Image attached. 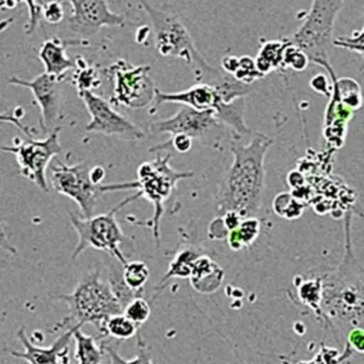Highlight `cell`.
<instances>
[{
    "label": "cell",
    "mask_w": 364,
    "mask_h": 364,
    "mask_svg": "<svg viewBox=\"0 0 364 364\" xmlns=\"http://www.w3.org/2000/svg\"><path fill=\"white\" fill-rule=\"evenodd\" d=\"M233 137L230 144L233 163L219 184L216 210L219 216L234 212L242 219L250 218L259 214L263 204L264 163L272 139L257 132L252 134L248 144H242V137Z\"/></svg>",
    "instance_id": "1"
},
{
    "label": "cell",
    "mask_w": 364,
    "mask_h": 364,
    "mask_svg": "<svg viewBox=\"0 0 364 364\" xmlns=\"http://www.w3.org/2000/svg\"><path fill=\"white\" fill-rule=\"evenodd\" d=\"M321 278L323 327L330 329L338 342V336L345 340L353 328H363V268L353 255L348 230L342 263L336 269L323 272Z\"/></svg>",
    "instance_id": "2"
},
{
    "label": "cell",
    "mask_w": 364,
    "mask_h": 364,
    "mask_svg": "<svg viewBox=\"0 0 364 364\" xmlns=\"http://www.w3.org/2000/svg\"><path fill=\"white\" fill-rule=\"evenodd\" d=\"M57 299L63 300L69 308V313L63 321L50 330V333L67 331L74 327L82 328L90 323L99 330L102 336L106 321L112 315L123 312L120 302L112 293L107 281L102 279L101 270L87 272L70 294H59Z\"/></svg>",
    "instance_id": "3"
},
{
    "label": "cell",
    "mask_w": 364,
    "mask_h": 364,
    "mask_svg": "<svg viewBox=\"0 0 364 364\" xmlns=\"http://www.w3.org/2000/svg\"><path fill=\"white\" fill-rule=\"evenodd\" d=\"M141 6L152 23L154 46L159 55L184 60L191 65L199 84L214 87L225 78L223 72L208 65L200 54L191 33L178 16L157 9L146 1H142Z\"/></svg>",
    "instance_id": "4"
},
{
    "label": "cell",
    "mask_w": 364,
    "mask_h": 364,
    "mask_svg": "<svg viewBox=\"0 0 364 364\" xmlns=\"http://www.w3.org/2000/svg\"><path fill=\"white\" fill-rule=\"evenodd\" d=\"M140 197L141 196L137 191L135 195L127 197L105 214L93 215L90 218H82L76 213L69 212L70 220L78 236L77 245L72 253V259H76L85 250L93 248L108 253L119 264L125 265L129 259L122 246L132 247L133 242L121 229L117 220V213Z\"/></svg>",
    "instance_id": "5"
},
{
    "label": "cell",
    "mask_w": 364,
    "mask_h": 364,
    "mask_svg": "<svg viewBox=\"0 0 364 364\" xmlns=\"http://www.w3.org/2000/svg\"><path fill=\"white\" fill-rule=\"evenodd\" d=\"M344 6L342 0H314L304 23L291 37L285 38L291 46L301 50L309 63L332 73L330 48L333 41L334 23Z\"/></svg>",
    "instance_id": "6"
},
{
    "label": "cell",
    "mask_w": 364,
    "mask_h": 364,
    "mask_svg": "<svg viewBox=\"0 0 364 364\" xmlns=\"http://www.w3.org/2000/svg\"><path fill=\"white\" fill-rule=\"evenodd\" d=\"M171 155L157 156L153 161H146L138 168L137 191L154 206V215L146 223H137L152 229L156 247L161 246V220L165 213V203L181 180L195 176L193 171H176L170 166Z\"/></svg>",
    "instance_id": "7"
},
{
    "label": "cell",
    "mask_w": 364,
    "mask_h": 364,
    "mask_svg": "<svg viewBox=\"0 0 364 364\" xmlns=\"http://www.w3.org/2000/svg\"><path fill=\"white\" fill-rule=\"evenodd\" d=\"M90 166L87 163L68 166L61 163L52 167V186L56 193L75 201L80 206V217L93 216L97 200L104 193L114 191L137 189V183H118V184L97 185L91 181Z\"/></svg>",
    "instance_id": "8"
},
{
    "label": "cell",
    "mask_w": 364,
    "mask_h": 364,
    "mask_svg": "<svg viewBox=\"0 0 364 364\" xmlns=\"http://www.w3.org/2000/svg\"><path fill=\"white\" fill-rule=\"evenodd\" d=\"M150 65H134L125 59H119L103 73L112 82V105L124 106L131 109H142L153 103L155 89L150 76Z\"/></svg>",
    "instance_id": "9"
},
{
    "label": "cell",
    "mask_w": 364,
    "mask_h": 364,
    "mask_svg": "<svg viewBox=\"0 0 364 364\" xmlns=\"http://www.w3.org/2000/svg\"><path fill=\"white\" fill-rule=\"evenodd\" d=\"M61 131L63 127H57L43 140L28 138L26 140L18 139V144L14 146L0 144V152L14 154L16 157L21 174L37 185L44 193H50L46 169L50 161L63 153V146L59 140Z\"/></svg>",
    "instance_id": "10"
},
{
    "label": "cell",
    "mask_w": 364,
    "mask_h": 364,
    "mask_svg": "<svg viewBox=\"0 0 364 364\" xmlns=\"http://www.w3.org/2000/svg\"><path fill=\"white\" fill-rule=\"evenodd\" d=\"M225 125L216 118L214 110L196 112L191 108H180L176 114L168 119H161L150 125L152 135H185L191 139L210 144L221 135Z\"/></svg>",
    "instance_id": "11"
},
{
    "label": "cell",
    "mask_w": 364,
    "mask_h": 364,
    "mask_svg": "<svg viewBox=\"0 0 364 364\" xmlns=\"http://www.w3.org/2000/svg\"><path fill=\"white\" fill-rule=\"evenodd\" d=\"M91 120L85 129L88 133L116 136L129 141H137L146 137L144 132L127 117L112 108V104L92 91H77Z\"/></svg>",
    "instance_id": "12"
},
{
    "label": "cell",
    "mask_w": 364,
    "mask_h": 364,
    "mask_svg": "<svg viewBox=\"0 0 364 364\" xmlns=\"http://www.w3.org/2000/svg\"><path fill=\"white\" fill-rule=\"evenodd\" d=\"M72 14L65 20L70 31L80 40L97 35L103 27H124L127 21L123 14L110 10L105 0H71Z\"/></svg>",
    "instance_id": "13"
},
{
    "label": "cell",
    "mask_w": 364,
    "mask_h": 364,
    "mask_svg": "<svg viewBox=\"0 0 364 364\" xmlns=\"http://www.w3.org/2000/svg\"><path fill=\"white\" fill-rule=\"evenodd\" d=\"M65 80L40 74L33 80H25L18 76H12L9 84L29 89L41 109V129L44 133L50 134L57 127L60 119L61 99Z\"/></svg>",
    "instance_id": "14"
},
{
    "label": "cell",
    "mask_w": 364,
    "mask_h": 364,
    "mask_svg": "<svg viewBox=\"0 0 364 364\" xmlns=\"http://www.w3.org/2000/svg\"><path fill=\"white\" fill-rule=\"evenodd\" d=\"M16 338L24 347V351L7 350L12 357L24 360L28 364H63V358L70 351L73 341V328L63 332L50 346H38L27 336L25 327L16 332Z\"/></svg>",
    "instance_id": "15"
},
{
    "label": "cell",
    "mask_w": 364,
    "mask_h": 364,
    "mask_svg": "<svg viewBox=\"0 0 364 364\" xmlns=\"http://www.w3.org/2000/svg\"><path fill=\"white\" fill-rule=\"evenodd\" d=\"M182 104L185 107L191 108L196 112H216L223 102L214 87L208 85L197 84L187 90L176 93H166L155 89V97L150 108V114H154L157 108L163 104Z\"/></svg>",
    "instance_id": "16"
},
{
    "label": "cell",
    "mask_w": 364,
    "mask_h": 364,
    "mask_svg": "<svg viewBox=\"0 0 364 364\" xmlns=\"http://www.w3.org/2000/svg\"><path fill=\"white\" fill-rule=\"evenodd\" d=\"M88 43L86 40H63L58 37L44 41L39 50V59L46 69L44 73L65 80L68 72L75 69V63L68 56L67 48L71 46H87Z\"/></svg>",
    "instance_id": "17"
},
{
    "label": "cell",
    "mask_w": 364,
    "mask_h": 364,
    "mask_svg": "<svg viewBox=\"0 0 364 364\" xmlns=\"http://www.w3.org/2000/svg\"><path fill=\"white\" fill-rule=\"evenodd\" d=\"M223 280L225 270L210 255L204 253L196 259L189 277L191 287L196 291L203 295L214 294L220 289Z\"/></svg>",
    "instance_id": "18"
},
{
    "label": "cell",
    "mask_w": 364,
    "mask_h": 364,
    "mask_svg": "<svg viewBox=\"0 0 364 364\" xmlns=\"http://www.w3.org/2000/svg\"><path fill=\"white\" fill-rule=\"evenodd\" d=\"M294 291H289V296H294L295 304L310 309L318 321L325 326V316L321 310V274L318 276H296L293 281Z\"/></svg>",
    "instance_id": "19"
},
{
    "label": "cell",
    "mask_w": 364,
    "mask_h": 364,
    "mask_svg": "<svg viewBox=\"0 0 364 364\" xmlns=\"http://www.w3.org/2000/svg\"><path fill=\"white\" fill-rule=\"evenodd\" d=\"M107 338L85 333L80 327L73 328L74 353L75 364H103L104 343Z\"/></svg>",
    "instance_id": "20"
},
{
    "label": "cell",
    "mask_w": 364,
    "mask_h": 364,
    "mask_svg": "<svg viewBox=\"0 0 364 364\" xmlns=\"http://www.w3.org/2000/svg\"><path fill=\"white\" fill-rule=\"evenodd\" d=\"M202 255H204L203 251L197 247L187 246L178 250L161 282L155 287V291L159 294L172 279H189L193 263Z\"/></svg>",
    "instance_id": "21"
},
{
    "label": "cell",
    "mask_w": 364,
    "mask_h": 364,
    "mask_svg": "<svg viewBox=\"0 0 364 364\" xmlns=\"http://www.w3.org/2000/svg\"><path fill=\"white\" fill-rule=\"evenodd\" d=\"M287 42L285 39L266 41L259 48L257 56L255 58L257 71L265 77L270 72L282 68V56Z\"/></svg>",
    "instance_id": "22"
},
{
    "label": "cell",
    "mask_w": 364,
    "mask_h": 364,
    "mask_svg": "<svg viewBox=\"0 0 364 364\" xmlns=\"http://www.w3.org/2000/svg\"><path fill=\"white\" fill-rule=\"evenodd\" d=\"M261 223L257 217L244 219L237 228L229 232L228 245L233 251H240L251 246L259 237Z\"/></svg>",
    "instance_id": "23"
},
{
    "label": "cell",
    "mask_w": 364,
    "mask_h": 364,
    "mask_svg": "<svg viewBox=\"0 0 364 364\" xmlns=\"http://www.w3.org/2000/svg\"><path fill=\"white\" fill-rule=\"evenodd\" d=\"M329 78L334 90L338 93L341 103L350 112L359 110L362 106L361 88L359 84L351 78L344 77L338 80L336 73L329 75Z\"/></svg>",
    "instance_id": "24"
},
{
    "label": "cell",
    "mask_w": 364,
    "mask_h": 364,
    "mask_svg": "<svg viewBox=\"0 0 364 364\" xmlns=\"http://www.w3.org/2000/svg\"><path fill=\"white\" fill-rule=\"evenodd\" d=\"M150 278V268L142 261H129L122 266V280L125 287L142 297L144 287Z\"/></svg>",
    "instance_id": "25"
},
{
    "label": "cell",
    "mask_w": 364,
    "mask_h": 364,
    "mask_svg": "<svg viewBox=\"0 0 364 364\" xmlns=\"http://www.w3.org/2000/svg\"><path fill=\"white\" fill-rule=\"evenodd\" d=\"M140 328L129 321L123 313L112 315L104 325L102 338L112 341H127L135 338Z\"/></svg>",
    "instance_id": "26"
},
{
    "label": "cell",
    "mask_w": 364,
    "mask_h": 364,
    "mask_svg": "<svg viewBox=\"0 0 364 364\" xmlns=\"http://www.w3.org/2000/svg\"><path fill=\"white\" fill-rule=\"evenodd\" d=\"M136 346L137 353L132 359H125L118 353L114 347L112 346V340L107 338L104 343V350L110 360V364H153L152 355L149 350L148 345L142 338L141 331L136 336Z\"/></svg>",
    "instance_id": "27"
},
{
    "label": "cell",
    "mask_w": 364,
    "mask_h": 364,
    "mask_svg": "<svg viewBox=\"0 0 364 364\" xmlns=\"http://www.w3.org/2000/svg\"><path fill=\"white\" fill-rule=\"evenodd\" d=\"M75 69H74L73 85L77 91H92L99 88L101 85L99 74L95 68L89 67L87 61L82 56H77L74 60Z\"/></svg>",
    "instance_id": "28"
},
{
    "label": "cell",
    "mask_w": 364,
    "mask_h": 364,
    "mask_svg": "<svg viewBox=\"0 0 364 364\" xmlns=\"http://www.w3.org/2000/svg\"><path fill=\"white\" fill-rule=\"evenodd\" d=\"M353 351L344 344L343 350L338 351L336 347L321 344L319 350L315 353L312 359L308 361H298L295 364H346L353 358Z\"/></svg>",
    "instance_id": "29"
},
{
    "label": "cell",
    "mask_w": 364,
    "mask_h": 364,
    "mask_svg": "<svg viewBox=\"0 0 364 364\" xmlns=\"http://www.w3.org/2000/svg\"><path fill=\"white\" fill-rule=\"evenodd\" d=\"M272 208L278 216L287 220H295L304 213V204L298 201L291 193H281L274 198Z\"/></svg>",
    "instance_id": "30"
},
{
    "label": "cell",
    "mask_w": 364,
    "mask_h": 364,
    "mask_svg": "<svg viewBox=\"0 0 364 364\" xmlns=\"http://www.w3.org/2000/svg\"><path fill=\"white\" fill-rule=\"evenodd\" d=\"M232 77L245 86L251 87L257 80L264 78V76L257 71L255 59L252 57L242 56L238 58L237 69Z\"/></svg>",
    "instance_id": "31"
},
{
    "label": "cell",
    "mask_w": 364,
    "mask_h": 364,
    "mask_svg": "<svg viewBox=\"0 0 364 364\" xmlns=\"http://www.w3.org/2000/svg\"><path fill=\"white\" fill-rule=\"evenodd\" d=\"M122 313L129 321L141 328V326L150 318L151 306L144 298L137 297L124 306Z\"/></svg>",
    "instance_id": "32"
},
{
    "label": "cell",
    "mask_w": 364,
    "mask_h": 364,
    "mask_svg": "<svg viewBox=\"0 0 364 364\" xmlns=\"http://www.w3.org/2000/svg\"><path fill=\"white\" fill-rule=\"evenodd\" d=\"M285 41H287V40H285ZM309 63H309L306 55H304L301 50H298L297 48L291 46V44L287 42V46H285L282 56L283 69H291L294 70V71L301 72L306 69Z\"/></svg>",
    "instance_id": "33"
},
{
    "label": "cell",
    "mask_w": 364,
    "mask_h": 364,
    "mask_svg": "<svg viewBox=\"0 0 364 364\" xmlns=\"http://www.w3.org/2000/svg\"><path fill=\"white\" fill-rule=\"evenodd\" d=\"M193 140L191 138L187 137L185 135H174L171 136L169 140L165 144H159L154 148L150 149V152H155V151H164L167 149H172V150L178 152V154H186L193 148Z\"/></svg>",
    "instance_id": "34"
},
{
    "label": "cell",
    "mask_w": 364,
    "mask_h": 364,
    "mask_svg": "<svg viewBox=\"0 0 364 364\" xmlns=\"http://www.w3.org/2000/svg\"><path fill=\"white\" fill-rule=\"evenodd\" d=\"M332 46L350 50V52L353 53H358V54L360 55H363V29L359 31H353L350 37L333 39Z\"/></svg>",
    "instance_id": "35"
},
{
    "label": "cell",
    "mask_w": 364,
    "mask_h": 364,
    "mask_svg": "<svg viewBox=\"0 0 364 364\" xmlns=\"http://www.w3.org/2000/svg\"><path fill=\"white\" fill-rule=\"evenodd\" d=\"M65 20V8L61 1H44L43 21L48 24L58 25Z\"/></svg>",
    "instance_id": "36"
},
{
    "label": "cell",
    "mask_w": 364,
    "mask_h": 364,
    "mask_svg": "<svg viewBox=\"0 0 364 364\" xmlns=\"http://www.w3.org/2000/svg\"><path fill=\"white\" fill-rule=\"evenodd\" d=\"M28 7L29 21L26 24V35L35 33L40 23L43 21V1H24Z\"/></svg>",
    "instance_id": "37"
},
{
    "label": "cell",
    "mask_w": 364,
    "mask_h": 364,
    "mask_svg": "<svg viewBox=\"0 0 364 364\" xmlns=\"http://www.w3.org/2000/svg\"><path fill=\"white\" fill-rule=\"evenodd\" d=\"M344 344H346L353 353L362 355L364 351L363 328H353L345 336Z\"/></svg>",
    "instance_id": "38"
},
{
    "label": "cell",
    "mask_w": 364,
    "mask_h": 364,
    "mask_svg": "<svg viewBox=\"0 0 364 364\" xmlns=\"http://www.w3.org/2000/svg\"><path fill=\"white\" fill-rule=\"evenodd\" d=\"M310 88L318 95H323V97L330 99L332 95V82L330 80L329 76L325 74H317L312 80H310Z\"/></svg>",
    "instance_id": "39"
},
{
    "label": "cell",
    "mask_w": 364,
    "mask_h": 364,
    "mask_svg": "<svg viewBox=\"0 0 364 364\" xmlns=\"http://www.w3.org/2000/svg\"><path fill=\"white\" fill-rule=\"evenodd\" d=\"M1 187H3V178H0V193H1ZM0 250L7 251L10 255H18L16 247L12 246L8 240L7 234H6L3 223H1V219H0Z\"/></svg>",
    "instance_id": "40"
},
{
    "label": "cell",
    "mask_w": 364,
    "mask_h": 364,
    "mask_svg": "<svg viewBox=\"0 0 364 364\" xmlns=\"http://www.w3.org/2000/svg\"><path fill=\"white\" fill-rule=\"evenodd\" d=\"M238 65V57L225 56L221 60V68H223V73L227 75L233 76L235 73Z\"/></svg>",
    "instance_id": "41"
},
{
    "label": "cell",
    "mask_w": 364,
    "mask_h": 364,
    "mask_svg": "<svg viewBox=\"0 0 364 364\" xmlns=\"http://www.w3.org/2000/svg\"><path fill=\"white\" fill-rule=\"evenodd\" d=\"M89 176H90L91 181H92L93 183L101 185L106 176L105 169L101 167V166H95V167L90 168Z\"/></svg>",
    "instance_id": "42"
},
{
    "label": "cell",
    "mask_w": 364,
    "mask_h": 364,
    "mask_svg": "<svg viewBox=\"0 0 364 364\" xmlns=\"http://www.w3.org/2000/svg\"><path fill=\"white\" fill-rule=\"evenodd\" d=\"M63 364H75L73 361H72L71 357L69 355H65L63 359Z\"/></svg>",
    "instance_id": "43"
},
{
    "label": "cell",
    "mask_w": 364,
    "mask_h": 364,
    "mask_svg": "<svg viewBox=\"0 0 364 364\" xmlns=\"http://www.w3.org/2000/svg\"><path fill=\"white\" fill-rule=\"evenodd\" d=\"M7 267V264L0 262V272H3L5 268Z\"/></svg>",
    "instance_id": "44"
}]
</instances>
